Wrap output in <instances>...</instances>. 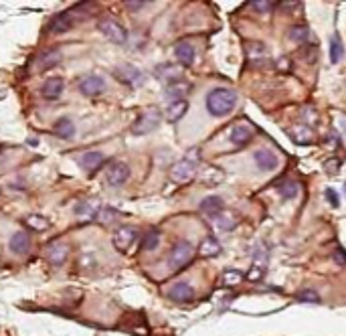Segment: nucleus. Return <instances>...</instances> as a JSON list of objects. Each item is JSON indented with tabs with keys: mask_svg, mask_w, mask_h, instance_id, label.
<instances>
[{
	"mask_svg": "<svg viewBox=\"0 0 346 336\" xmlns=\"http://www.w3.org/2000/svg\"><path fill=\"white\" fill-rule=\"evenodd\" d=\"M237 105V93L227 87H215L207 95V109L215 118H225L229 116Z\"/></svg>",
	"mask_w": 346,
	"mask_h": 336,
	"instance_id": "obj_1",
	"label": "nucleus"
},
{
	"mask_svg": "<svg viewBox=\"0 0 346 336\" xmlns=\"http://www.w3.org/2000/svg\"><path fill=\"white\" fill-rule=\"evenodd\" d=\"M193 255H195V247L189 241H179L175 247H172V251L168 255V267L172 271H181L185 265L191 263Z\"/></svg>",
	"mask_w": 346,
	"mask_h": 336,
	"instance_id": "obj_2",
	"label": "nucleus"
},
{
	"mask_svg": "<svg viewBox=\"0 0 346 336\" xmlns=\"http://www.w3.org/2000/svg\"><path fill=\"white\" fill-rule=\"evenodd\" d=\"M160 124V111L156 107H150L148 111H144L134 124H132V134L136 136H142V134H148L152 130H156Z\"/></svg>",
	"mask_w": 346,
	"mask_h": 336,
	"instance_id": "obj_3",
	"label": "nucleus"
},
{
	"mask_svg": "<svg viewBox=\"0 0 346 336\" xmlns=\"http://www.w3.org/2000/svg\"><path fill=\"white\" fill-rule=\"evenodd\" d=\"M195 175H197V164L191 158H183L170 168V179L175 183H189L193 181Z\"/></svg>",
	"mask_w": 346,
	"mask_h": 336,
	"instance_id": "obj_4",
	"label": "nucleus"
},
{
	"mask_svg": "<svg viewBox=\"0 0 346 336\" xmlns=\"http://www.w3.org/2000/svg\"><path fill=\"white\" fill-rule=\"evenodd\" d=\"M99 31H101V35H103L107 41H111V43H116V45H122V43H126V39H128L126 29H124L118 21H113V19H103V21H99Z\"/></svg>",
	"mask_w": 346,
	"mask_h": 336,
	"instance_id": "obj_5",
	"label": "nucleus"
},
{
	"mask_svg": "<svg viewBox=\"0 0 346 336\" xmlns=\"http://www.w3.org/2000/svg\"><path fill=\"white\" fill-rule=\"evenodd\" d=\"M116 77L120 81H124L126 85H130V87H138V85L144 83V73L138 67L130 65V63H124V65L116 67Z\"/></svg>",
	"mask_w": 346,
	"mask_h": 336,
	"instance_id": "obj_6",
	"label": "nucleus"
},
{
	"mask_svg": "<svg viewBox=\"0 0 346 336\" xmlns=\"http://www.w3.org/2000/svg\"><path fill=\"white\" fill-rule=\"evenodd\" d=\"M253 160H255V164H257L259 171H265V173L275 171L277 164H279L277 154H275L273 150H269V148H259V150H255V152H253Z\"/></svg>",
	"mask_w": 346,
	"mask_h": 336,
	"instance_id": "obj_7",
	"label": "nucleus"
},
{
	"mask_svg": "<svg viewBox=\"0 0 346 336\" xmlns=\"http://www.w3.org/2000/svg\"><path fill=\"white\" fill-rule=\"evenodd\" d=\"M128 179H130V166L126 162H113L105 173V181L111 187H122Z\"/></svg>",
	"mask_w": 346,
	"mask_h": 336,
	"instance_id": "obj_8",
	"label": "nucleus"
},
{
	"mask_svg": "<svg viewBox=\"0 0 346 336\" xmlns=\"http://www.w3.org/2000/svg\"><path fill=\"white\" fill-rule=\"evenodd\" d=\"M75 25V11H65V13H59L57 17L51 19L49 23V31L53 35H61V33H67L69 29H73Z\"/></svg>",
	"mask_w": 346,
	"mask_h": 336,
	"instance_id": "obj_9",
	"label": "nucleus"
},
{
	"mask_svg": "<svg viewBox=\"0 0 346 336\" xmlns=\"http://www.w3.org/2000/svg\"><path fill=\"white\" fill-rule=\"evenodd\" d=\"M138 239V231L134 229V227H120L116 233H113V245H116V249L118 251H128L132 245H134V241Z\"/></svg>",
	"mask_w": 346,
	"mask_h": 336,
	"instance_id": "obj_10",
	"label": "nucleus"
},
{
	"mask_svg": "<svg viewBox=\"0 0 346 336\" xmlns=\"http://www.w3.org/2000/svg\"><path fill=\"white\" fill-rule=\"evenodd\" d=\"M45 257H47V261L51 265H63L67 261V257H69V245H65L61 241H55V243L47 245Z\"/></svg>",
	"mask_w": 346,
	"mask_h": 336,
	"instance_id": "obj_11",
	"label": "nucleus"
},
{
	"mask_svg": "<svg viewBox=\"0 0 346 336\" xmlns=\"http://www.w3.org/2000/svg\"><path fill=\"white\" fill-rule=\"evenodd\" d=\"M101 205L95 203V201H81L75 205V215L79 217V221L83 223H91L97 219V213H99Z\"/></svg>",
	"mask_w": 346,
	"mask_h": 336,
	"instance_id": "obj_12",
	"label": "nucleus"
},
{
	"mask_svg": "<svg viewBox=\"0 0 346 336\" xmlns=\"http://www.w3.org/2000/svg\"><path fill=\"white\" fill-rule=\"evenodd\" d=\"M168 298L175 300V302H191V300L195 298V290H193V286L187 284V282H177V284L170 286Z\"/></svg>",
	"mask_w": 346,
	"mask_h": 336,
	"instance_id": "obj_13",
	"label": "nucleus"
},
{
	"mask_svg": "<svg viewBox=\"0 0 346 336\" xmlns=\"http://www.w3.org/2000/svg\"><path fill=\"white\" fill-rule=\"evenodd\" d=\"M251 138H253V128L247 124H237L229 132V140L233 146H245L251 142Z\"/></svg>",
	"mask_w": 346,
	"mask_h": 336,
	"instance_id": "obj_14",
	"label": "nucleus"
},
{
	"mask_svg": "<svg viewBox=\"0 0 346 336\" xmlns=\"http://www.w3.org/2000/svg\"><path fill=\"white\" fill-rule=\"evenodd\" d=\"M79 89H81L83 95H99L105 89V81L99 75H87V77L81 79Z\"/></svg>",
	"mask_w": 346,
	"mask_h": 336,
	"instance_id": "obj_15",
	"label": "nucleus"
},
{
	"mask_svg": "<svg viewBox=\"0 0 346 336\" xmlns=\"http://www.w3.org/2000/svg\"><path fill=\"white\" fill-rule=\"evenodd\" d=\"M29 247H31V235H29L27 231H17V233H13V237H11V241H9V249H11L13 253L25 255V253L29 251Z\"/></svg>",
	"mask_w": 346,
	"mask_h": 336,
	"instance_id": "obj_16",
	"label": "nucleus"
},
{
	"mask_svg": "<svg viewBox=\"0 0 346 336\" xmlns=\"http://www.w3.org/2000/svg\"><path fill=\"white\" fill-rule=\"evenodd\" d=\"M63 89H65V83H63L61 77H49V79L43 83L41 93H43V97H47V99H59L61 93H63Z\"/></svg>",
	"mask_w": 346,
	"mask_h": 336,
	"instance_id": "obj_17",
	"label": "nucleus"
},
{
	"mask_svg": "<svg viewBox=\"0 0 346 336\" xmlns=\"http://www.w3.org/2000/svg\"><path fill=\"white\" fill-rule=\"evenodd\" d=\"M175 57H177V61H179L181 65L189 67V65H193V61H195V47H193L189 41H181V43L175 47Z\"/></svg>",
	"mask_w": 346,
	"mask_h": 336,
	"instance_id": "obj_18",
	"label": "nucleus"
},
{
	"mask_svg": "<svg viewBox=\"0 0 346 336\" xmlns=\"http://www.w3.org/2000/svg\"><path fill=\"white\" fill-rule=\"evenodd\" d=\"M77 162H79V166H81V168H85V171H97V168L103 164V154H101V152L91 150V152L81 154Z\"/></svg>",
	"mask_w": 346,
	"mask_h": 336,
	"instance_id": "obj_19",
	"label": "nucleus"
},
{
	"mask_svg": "<svg viewBox=\"0 0 346 336\" xmlns=\"http://www.w3.org/2000/svg\"><path fill=\"white\" fill-rule=\"evenodd\" d=\"M187 109H189V103H187V99H179V101H170L168 103V107H166V120L170 122V124H175V122H179L185 114H187Z\"/></svg>",
	"mask_w": 346,
	"mask_h": 336,
	"instance_id": "obj_20",
	"label": "nucleus"
},
{
	"mask_svg": "<svg viewBox=\"0 0 346 336\" xmlns=\"http://www.w3.org/2000/svg\"><path fill=\"white\" fill-rule=\"evenodd\" d=\"M61 59H63V55L59 49H47L39 55V65H41V69L47 71V69H53L55 65H59Z\"/></svg>",
	"mask_w": 346,
	"mask_h": 336,
	"instance_id": "obj_21",
	"label": "nucleus"
},
{
	"mask_svg": "<svg viewBox=\"0 0 346 336\" xmlns=\"http://www.w3.org/2000/svg\"><path fill=\"white\" fill-rule=\"evenodd\" d=\"M201 211L213 219L217 213H221V211H223V199H221V197H217V195H211V197L203 199V203H201Z\"/></svg>",
	"mask_w": 346,
	"mask_h": 336,
	"instance_id": "obj_22",
	"label": "nucleus"
},
{
	"mask_svg": "<svg viewBox=\"0 0 346 336\" xmlns=\"http://www.w3.org/2000/svg\"><path fill=\"white\" fill-rule=\"evenodd\" d=\"M213 223L217 225V229H221V231H231L235 225H237V217L231 213V211H221V213H217L215 217H213Z\"/></svg>",
	"mask_w": 346,
	"mask_h": 336,
	"instance_id": "obj_23",
	"label": "nucleus"
},
{
	"mask_svg": "<svg viewBox=\"0 0 346 336\" xmlns=\"http://www.w3.org/2000/svg\"><path fill=\"white\" fill-rule=\"evenodd\" d=\"M189 89H191V85H189L187 81L168 83V87H166V97H168L170 101H179V99H183V95H185Z\"/></svg>",
	"mask_w": 346,
	"mask_h": 336,
	"instance_id": "obj_24",
	"label": "nucleus"
},
{
	"mask_svg": "<svg viewBox=\"0 0 346 336\" xmlns=\"http://www.w3.org/2000/svg\"><path fill=\"white\" fill-rule=\"evenodd\" d=\"M199 251H201L203 257H215V255L221 253V243H219L217 237H207V239L201 243Z\"/></svg>",
	"mask_w": 346,
	"mask_h": 336,
	"instance_id": "obj_25",
	"label": "nucleus"
},
{
	"mask_svg": "<svg viewBox=\"0 0 346 336\" xmlns=\"http://www.w3.org/2000/svg\"><path fill=\"white\" fill-rule=\"evenodd\" d=\"M156 73H158L160 79H168L170 83L181 81V71H179L175 65H162V67L156 69Z\"/></svg>",
	"mask_w": 346,
	"mask_h": 336,
	"instance_id": "obj_26",
	"label": "nucleus"
},
{
	"mask_svg": "<svg viewBox=\"0 0 346 336\" xmlns=\"http://www.w3.org/2000/svg\"><path fill=\"white\" fill-rule=\"evenodd\" d=\"M263 271H265V259H261V251H257V257H255V261H253V265H251V269L247 273V279L257 282V279H261Z\"/></svg>",
	"mask_w": 346,
	"mask_h": 336,
	"instance_id": "obj_27",
	"label": "nucleus"
},
{
	"mask_svg": "<svg viewBox=\"0 0 346 336\" xmlns=\"http://www.w3.org/2000/svg\"><path fill=\"white\" fill-rule=\"evenodd\" d=\"M27 225L31 227V229H35V231H45V229H49V219L47 217H43V215H29L27 217Z\"/></svg>",
	"mask_w": 346,
	"mask_h": 336,
	"instance_id": "obj_28",
	"label": "nucleus"
},
{
	"mask_svg": "<svg viewBox=\"0 0 346 336\" xmlns=\"http://www.w3.org/2000/svg\"><path fill=\"white\" fill-rule=\"evenodd\" d=\"M247 55L251 61H259V59H267V49L261 43H249L247 45Z\"/></svg>",
	"mask_w": 346,
	"mask_h": 336,
	"instance_id": "obj_29",
	"label": "nucleus"
},
{
	"mask_svg": "<svg viewBox=\"0 0 346 336\" xmlns=\"http://www.w3.org/2000/svg\"><path fill=\"white\" fill-rule=\"evenodd\" d=\"M55 132H57V136H61V138H71L73 134H75V126L71 124V120H59L57 122V126H55Z\"/></svg>",
	"mask_w": 346,
	"mask_h": 336,
	"instance_id": "obj_30",
	"label": "nucleus"
},
{
	"mask_svg": "<svg viewBox=\"0 0 346 336\" xmlns=\"http://www.w3.org/2000/svg\"><path fill=\"white\" fill-rule=\"evenodd\" d=\"M342 55H344V45H342L340 37H334L330 41V61L332 63H338L342 59Z\"/></svg>",
	"mask_w": 346,
	"mask_h": 336,
	"instance_id": "obj_31",
	"label": "nucleus"
},
{
	"mask_svg": "<svg viewBox=\"0 0 346 336\" xmlns=\"http://www.w3.org/2000/svg\"><path fill=\"white\" fill-rule=\"evenodd\" d=\"M290 39L294 43H306L310 39V31L308 27H302V25H296L292 31H290Z\"/></svg>",
	"mask_w": 346,
	"mask_h": 336,
	"instance_id": "obj_32",
	"label": "nucleus"
},
{
	"mask_svg": "<svg viewBox=\"0 0 346 336\" xmlns=\"http://www.w3.org/2000/svg\"><path fill=\"white\" fill-rule=\"evenodd\" d=\"M241 279H243V273H241L239 269H227V271L223 273V286H227V288L237 286Z\"/></svg>",
	"mask_w": 346,
	"mask_h": 336,
	"instance_id": "obj_33",
	"label": "nucleus"
},
{
	"mask_svg": "<svg viewBox=\"0 0 346 336\" xmlns=\"http://www.w3.org/2000/svg\"><path fill=\"white\" fill-rule=\"evenodd\" d=\"M298 191H300V187H298V183H294V181H285V183L279 187V195H281L283 199H294V197L298 195Z\"/></svg>",
	"mask_w": 346,
	"mask_h": 336,
	"instance_id": "obj_34",
	"label": "nucleus"
},
{
	"mask_svg": "<svg viewBox=\"0 0 346 336\" xmlns=\"http://www.w3.org/2000/svg\"><path fill=\"white\" fill-rule=\"evenodd\" d=\"M118 215H120V213H118L116 209H111V207H101V209H99V213H97V219H95V221H99V223L107 225V223H111Z\"/></svg>",
	"mask_w": 346,
	"mask_h": 336,
	"instance_id": "obj_35",
	"label": "nucleus"
},
{
	"mask_svg": "<svg viewBox=\"0 0 346 336\" xmlns=\"http://www.w3.org/2000/svg\"><path fill=\"white\" fill-rule=\"evenodd\" d=\"M290 134H292L294 142H298V144H308L312 140V132L308 128H302V126L298 128V132L296 130H290Z\"/></svg>",
	"mask_w": 346,
	"mask_h": 336,
	"instance_id": "obj_36",
	"label": "nucleus"
},
{
	"mask_svg": "<svg viewBox=\"0 0 346 336\" xmlns=\"http://www.w3.org/2000/svg\"><path fill=\"white\" fill-rule=\"evenodd\" d=\"M158 243H160V233H158V231H150V233L144 237L142 249H144V251H152V249L158 247Z\"/></svg>",
	"mask_w": 346,
	"mask_h": 336,
	"instance_id": "obj_37",
	"label": "nucleus"
},
{
	"mask_svg": "<svg viewBox=\"0 0 346 336\" xmlns=\"http://www.w3.org/2000/svg\"><path fill=\"white\" fill-rule=\"evenodd\" d=\"M77 265L81 269H93L95 267V255L91 251H83L81 257H79V261H77Z\"/></svg>",
	"mask_w": 346,
	"mask_h": 336,
	"instance_id": "obj_38",
	"label": "nucleus"
},
{
	"mask_svg": "<svg viewBox=\"0 0 346 336\" xmlns=\"http://www.w3.org/2000/svg\"><path fill=\"white\" fill-rule=\"evenodd\" d=\"M298 300H302V302H318L320 298H318V294L314 290H304V292L298 294Z\"/></svg>",
	"mask_w": 346,
	"mask_h": 336,
	"instance_id": "obj_39",
	"label": "nucleus"
},
{
	"mask_svg": "<svg viewBox=\"0 0 346 336\" xmlns=\"http://www.w3.org/2000/svg\"><path fill=\"white\" fill-rule=\"evenodd\" d=\"M332 259H334L338 265H346V249L336 247V251L332 253Z\"/></svg>",
	"mask_w": 346,
	"mask_h": 336,
	"instance_id": "obj_40",
	"label": "nucleus"
},
{
	"mask_svg": "<svg viewBox=\"0 0 346 336\" xmlns=\"http://www.w3.org/2000/svg\"><path fill=\"white\" fill-rule=\"evenodd\" d=\"M251 7L259 9V13H269L275 7V3H257V0H255V3H251Z\"/></svg>",
	"mask_w": 346,
	"mask_h": 336,
	"instance_id": "obj_41",
	"label": "nucleus"
},
{
	"mask_svg": "<svg viewBox=\"0 0 346 336\" xmlns=\"http://www.w3.org/2000/svg\"><path fill=\"white\" fill-rule=\"evenodd\" d=\"M326 199L330 201V205H332V207H338V205H340L338 195H336V191H334V189H326Z\"/></svg>",
	"mask_w": 346,
	"mask_h": 336,
	"instance_id": "obj_42",
	"label": "nucleus"
},
{
	"mask_svg": "<svg viewBox=\"0 0 346 336\" xmlns=\"http://www.w3.org/2000/svg\"><path fill=\"white\" fill-rule=\"evenodd\" d=\"M126 7H128V9H132V11H136V9H144V7H146V3H126Z\"/></svg>",
	"mask_w": 346,
	"mask_h": 336,
	"instance_id": "obj_43",
	"label": "nucleus"
}]
</instances>
